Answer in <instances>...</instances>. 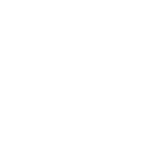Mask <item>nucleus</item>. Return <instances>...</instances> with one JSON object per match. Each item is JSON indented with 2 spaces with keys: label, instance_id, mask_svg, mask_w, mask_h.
Instances as JSON below:
<instances>
[]
</instances>
